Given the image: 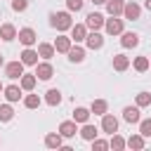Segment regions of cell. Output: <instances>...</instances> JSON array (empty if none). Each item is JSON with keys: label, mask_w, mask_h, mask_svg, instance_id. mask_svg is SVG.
Segmentation results:
<instances>
[{"label": "cell", "mask_w": 151, "mask_h": 151, "mask_svg": "<svg viewBox=\"0 0 151 151\" xmlns=\"http://www.w3.org/2000/svg\"><path fill=\"white\" fill-rule=\"evenodd\" d=\"M50 21L57 31H68L73 26V19H71L68 12H54V14H50Z\"/></svg>", "instance_id": "obj_1"}, {"label": "cell", "mask_w": 151, "mask_h": 151, "mask_svg": "<svg viewBox=\"0 0 151 151\" xmlns=\"http://www.w3.org/2000/svg\"><path fill=\"white\" fill-rule=\"evenodd\" d=\"M5 76L12 78V80L21 78V76H24V64H21V59H19V61H9V64L5 66Z\"/></svg>", "instance_id": "obj_2"}, {"label": "cell", "mask_w": 151, "mask_h": 151, "mask_svg": "<svg viewBox=\"0 0 151 151\" xmlns=\"http://www.w3.org/2000/svg\"><path fill=\"white\" fill-rule=\"evenodd\" d=\"M101 130H104L106 134L118 132V118L111 116V113H104V116H101Z\"/></svg>", "instance_id": "obj_3"}, {"label": "cell", "mask_w": 151, "mask_h": 151, "mask_svg": "<svg viewBox=\"0 0 151 151\" xmlns=\"http://www.w3.org/2000/svg\"><path fill=\"white\" fill-rule=\"evenodd\" d=\"M52 76H54V68H52V64H50V61L35 64V78H40V80H50Z\"/></svg>", "instance_id": "obj_4"}, {"label": "cell", "mask_w": 151, "mask_h": 151, "mask_svg": "<svg viewBox=\"0 0 151 151\" xmlns=\"http://www.w3.org/2000/svg\"><path fill=\"white\" fill-rule=\"evenodd\" d=\"M104 26H106V33H109V35H118V33H123V19H116V17L104 19Z\"/></svg>", "instance_id": "obj_5"}, {"label": "cell", "mask_w": 151, "mask_h": 151, "mask_svg": "<svg viewBox=\"0 0 151 151\" xmlns=\"http://www.w3.org/2000/svg\"><path fill=\"white\" fill-rule=\"evenodd\" d=\"M85 26H87V28H92V31H99V28L104 26V17H101L99 12H90V14H87V19H85Z\"/></svg>", "instance_id": "obj_6"}, {"label": "cell", "mask_w": 151, "mask_h": 151, "mask_svg": "<svg viewBox=\"0 0 151 151\" xmlns=\"http://www.w3.org/2000/svg\"><path fill=\"white\" fill-rule=\"evenodd\" d=\"M17 38H19V40H21V45H26V47L35 45V40H38V35H35V31H33V28H21Z\"/></svg>", "instance_id": "obj_7"}, {"label": "cell", "mask_w": 151, "mask_h": 151, "mask_svg": "<svg viewBox=\"0 0 151 151\" xmlns=\"http://www.w3.org/2000/svg\"><path fill=\"white\" fill-rule=\"evenodd\" d=\"M85 42H87L90 50H101V47H104V38H101V33H97V31L87 33V35H85Z\"/></svg>", "instance_id": "obj_8"}, {"label": "cell", "mask_w": 151, "mask_h": 151, "mask_svg": "<svg viewBox=\"0 0 151 151\" xmlns=\"http://www.w3.org/2000/svg\"><path fill=\"white\" fill-rule=\"evenodd\" d=\"M85 35H87V26L85 24H73L71 26V40L73 42H83Z\"/></svg>", "instance_id": "obj_9"}, {"label": "cell", "mask_w": 151, "mask_h": 151, "mask_svg": "<svg viewBox=\"0 0 151 151\" xmlns=\"http://www.w3.org/2000/svg\"><path fill=\"white\" fill-rule=\"evenodd\" d=\"M123 14H125V19L134 21V19H139V14H142V7H139L137 2H127V5L123 7Z\"/></svg>", "instance_id": "obj_10"}, {"label": "cell", "mask_w": 151, "mask_h": 151, "mask_svg": "<svg viewBox=\"0 0 151 151\" xmlns=\"http://www.w3.org/2000/svg\"><path fill=\"white\" fill-rule=\"evenodd\" d=\"M21 64H24V66H35V64H38V50L26 47V50L21 52Z\"/></svg>", "instance_id": "obj_11"}, {"label": "cell", "mask_w": 151, "mask_h": 151, "mask_svg": "<svg viewBox=\"0 0 151 151\" xmlns=\"http://www.w3.org/2000/svg\"><path fill=\"white\" fill-rule=\"evenodd\" d=\"M123 118H125L127 123H139V120H142L139 106H125V109H123Z\"/></svg>", "instance_id": "obj_12"}, {"label": "cell", "mask_w": 151, "mask_h": 151, "mask_svg": "<svg viewBox=\"0 0 151 151\" xmlns=\"http://www.w3.org/2000/svg\"><path fill=\"white\" fill-rule=\"evenodd\" d=\"M76 132H78L76 120H64V123L59 125V134H61V137H76Z\"/></svg>", "instance_id": "obj_13"}, {"label": "cell", "mask_w": 151, "mask_h": 151, "mask_svg": "<svg viewBox=\"0 0 151 151\" xmlns=\"http://www.w3.org/2000/svg\"><path fill=\"white\" fill-rule=\"evenodd\" d=\"M123 7H125V2H123V0H106V12H109L111 17L123 14Z\"/></svg>", "instance_id": "obj_14"}, {"label": "cell", "mask_w": 151, "mask_h": 151, "mask_svg": "<svg viewBox=\"0 0 151 151\" xmlns=\"http://www.w3.org/2000/svg\"><path fill=\"white\" fill-rule=\"evenodd\" d=\"M71 42H73L71 38H66V35H59V38L54 40V52H64V54H66V52L71 50Z\"/></svg>", "instance_id": "obj_15"}, {"label": "cell", "mask_w": 151, "mask_h": 151, "mask_svg": "<svg viewBox=\"0 0 151 151\" xmlns=\"http://www.w3.org/2000/svg\"><path fill=\"white\" fill-rule=\"evenodd\" d=\"M0 38L7 40V42L14 40V38H17V28H14L12 24H2V26H0Z\"/></svg>", "instance_id": "obj_16"}, {"label": "cell", "mask_w": 151, "mask_h": 151, "mask_svg": "<svg viewBox=\"0 0 151 151\" xmlns=\"http://www.w3.org/2000/svg\"><path fill=\"white\" fill-rule=\"evenodd\" d=\"M99 132H97V127L94 125H90V123H83V130H80V137L85 139V142H92L94 137H97Z\"/></svg>", "instance_id": "obj_17"}, {"label": "cell", "mask_w": 151, "mask_h": 151, "mask_svg": "<svg viewBox=\"0 0 151 151\" xmlns=\"http://www.w3.org/2000/svg\"><path fill=\"white\" fill-rule=\"evenodd\" d=\"M120 45H123V47H137V45H139V35H137V33H123Z\"/></svg>", "instance_id": "obj_18"}, {"label": "cell", "mask_w": 151, "mask_h": 151, "mask_svg": "<svg viewBox=\"0 0 151 151\" xmlns=\"http://www.w3.org/2000/svg\"><path fill=\"white\" fill-rule=\"evenodd\" d=\"M38 57H42V59H52V57H54V45H50V42H40V45H38Z\"/></svg>", "instance_id": "obj_19"}, {"label": "cell", "mask_w": 151, "mask_h": 151, "mask_svg": "<svg viewBox=\"0 0 151 151\" xmlns=\"http://www.w3.org/2000/svg\"><path fill=\"white\" fill-rule=\"evenodd\" d=\"M66 54H68V59H71L73 64H80V61L85 59V50H83V47H71Z\"/></svg>", "instance_id": "obj_20"}, {"label": "cell", "mask_w": 151, "mask_h": 151, "mask_svg": "<svg viewBox=\"0 0 151 151\" xmlns=\"http://www.w3.org/2000/svg\"><path fill=\"white\" fill-rule=\"evenodd\" d=\"M127 66H130V59L125 54H113V68L116 71H125Z\"/></svg>", "instance_id": "obj_21"}, {"label": "cell", "mask_w": 151, "mask_h": 151, "mask_svg": "<svg viewBox=\"0 0 151 151\" xmlns=\"http://www.w3.org/2000/svg\"><path fill=\"white\" fill-rule=\"evenodd\" d=\"M5 97H7V101H19V97H21V87H17V85H7V87H5Z\"/></svg>", "instance_id": "obj_22"}, {"label": "cell", "mask_w": 151, "mask_h": 151, "mask_svg": "<svg viewBox=\"0 0 151 151\" xmlns=\"http://www.w3.org/2000/svg\"><path fill=\"white\" fill-rule=\"evenodd\" d=\"M106 109H109V104H106L104 99H94V101H92V106H90V111H92L94 116H104V113H106Z\"/></svg>", "instance_id": "obj_23"}, {"label": "cell", "mask_w": 151, "mask_h": 151, "mask_svg": "<svg viewBox=\"0 0 151 151\" xmlns=\"http://www.w3.org/2000/svg\"><path fill=\"white\" fill-rule=\"evenodd\" d=\"M45 146H50V149H59V146H61V134H59V132H57V134H54V132L47 134V137H45Z\"/></svg>", "instance_id": "obj_24"}, {"label": "cell", "mask_w": 151, "mask_h": 151, "mask_svg": "<svg viewBox=\"0 0 151 151\" xmlns=\"http://www.w3.org/2000/svg\"><path fill=\"white\" fill-rule=\"evenodd\" d=\"M109 146H111L113 151H123V149H125V139H123L120 134H116V132H113V134H111V142H109Z\"/></svg>", "instance_id": "obj_25"}, {"label": "cell", "mask_w": 151, "mask_h": 151, "mask_svg": "<svg viewBox=\"0 0 151 151\" xmlns=\"http://www.w3.org/2000/svg\"><path fill=\"white\" fill-rule=\"evenodd\" d=\"M144 144H146V142H144L142 134H132V137L125 142V146H130V149H144Z\"/></svg>", "instance_id": "obj_26"}, {"label": "cell", "mask_w": 151, "mask_h": 151, "mask_svg": "<svg viewBox=\"0 0 151 151\" xmlns=\"http://www.w3.org/2000/svg\"><path fill=\"white\" fill-rule=\"evenodd\" d=\"M33 87H35V76H28V73H24V76H21V90L31 92Z\"/></svg>", "instance_id": "obj_27"}, {"label": "cell", "mask_w": 151, "mask_h": 151, "mask_svg": "<svg viewBox=\"0 0 151 151\" xmlns=\"http://www.w3.org/2000/svg\"><path fill=\"white\" fill-rule=\"evenodd\" d=\"M45 101H47L50 106H57V104L61 101V92H59V90H47V97H45Z\"/></svg>", "instance_id": "obj_28"}, {"label": "cell", "mask_w": 151, "mask_h": 151, "mask_svg": "<svg viewBox=\"0 0 151 151\" xmlns=\"http://www.w3.org/2000/svg\"><path fill=\"white\" fill-rule=\"evenodd\" d=\"M87 118H90V111H87V109L78 106V109L73 111V120H76V123H87Z\"/></svg>", "instance_id": "obj_29"}, {"label": "cell", "mask_w": 151, "mask_h": 151, "mask_svg": "<svg viewBox=\"0 0 151 151\" xmlns=\"http://www.w3.org/2000/svg\"><path fill=\"white\" fill-rule=\"evenodd\" d=\"M12 116H14L12 106H9V104H2V106H0V120L7 123V120H12Z\"/></svg>", "instance_id": "obj_30"}, {"label": "cell", "mask_w": 151, "mask_h": 151, "mask_svg": "<svg viewBox=\"0 0 151 151\" xmlns=\"http://www.w3.org/2000/svg\"><path fill=\"white\" fill-rule=\"evenodd\" d=\"M139 134L146 139V137H151V118H146V120H139Z\"/></svg>", "instance_id": "obj_31"}, {"label": "cell", "mask_w": 151, "mask_h": 151, "mask_svg": "<svg viewBox=\"0 0 151 151\" xmlns=\"http://www.w3.org/2000/svg\"><path fill=\"white\" fill-rule=\"evenodd\" d=\"M24 106H26V109H38V106H40V97H38V94H28V97L24 99Z\"/></svg>", "instance_id": "obj_32"}, {"label": "cell", "mask_w": 151, "mask_h": 151, "mask_svg": "<svg viewBox=\"0 0 151 151\" xmlns=\"http://www.w3.org/2000/svg\"><path fill=\"white\" fill-rule=\"evenodd\" d=\"M146 68H149V59H146V57H137V59H134V71L144 73Z\"/></svg>", "instance_id": "obj_33"}, {"label": "cell", "mask_w": 151, "mask_h": 151, "mask_svg": "<svg viewBox=\"0 0 151 151\" xmlns=\"http://www.w3.org/2000/svg\"><path fill=\"white\" fill-rule=\"evenodd\" d=\"M151 104V94L149 92H139L137 94V106H149Z\"/></svg>", "instance_id": "obj_34"}, {"label": "cell", "mask_w": 151, "mask_h": 151, "mask_svg": "<svg viewBox=\"0 0 151 151\" xmlns=\"http://www.w3.org/2000/svg\"><path fill=\"white\" fill-rule=\"evenodd\" d=\"M92 149H94V151H106V149H109V142L94 137V139H92Z\"/></svg>", "instance_id": "obj_35"}, {"label": "cell", "mask_w": 151, "mask_h": 151, "mask_svg": "<svg viewBox=\"0 0 151 151\" xmlns=\"http://www.w3.org/2000/svg\"><path fill=\"white\" fill-rule=\"evenodd\" d=\"M28 7V0H12V9L14 12H24Z\"/></svg>", "instance_id": "obj_36"}, {"label": "cell", "mask_w": 151, "mask_h": 151, "mask_svg": "<svg viewBox=\"0 0 151 151\" xmlns=\"http://www.w3.org/2000/svg\"><path fill=\"white\" fill-rule=\"evenodd\" d=\"M66 7L71 12H80L83 9V0H66Z\"/></svg>", "instance_id": "obj_37"}, {"label": "cell", "mask_w": 151, "mask_h": 151, "mask_svg": "<svg viewBox=\"0 0 151 151\" xmlns=\"http://www.w3.org/2000/svg\"><path fill=\"white\" fill-rule=\"evenodd\" d=\"M94 5H106V0H92Z\"/></svg>", "instance_id": "obj_38"}, {"label": "cell", "mask_w": 151, "mask_h": 151, "mask_svg": "<svg viewBox=\"0 0 151 151\" xmlns=\"http://www.w3.org/2000/svg\"><path fill=\"white\" fill-rule=\"evenodd\" d=\"M146 9H149V12H151V0H146Z\"/></svg>", "instance_id": "obj_39"}, {"label": "cell", "mask_w": 151, "mask_h": 151, "mask_svg": "<svg viewBox=\"0 0 151 151\" xmlns=\"http://www.w3.org/2000/svg\"><path fill=\"white\" fill-rule=\"evenodd\" d=\"M0 66H2V57H0Z\"/></svg>", "instance_id": "obj_40"}, {"label": "cell", "mask_w": 151, "mask_h": 151, "mask_svg": "<svg viewBox=\"0 0 151 151\" xmlns=\"http://www.w3.org/2000/svg\"><path fill=\"white\" fill-rule=\"evenodd\" d=\"M0 90H5V87H2V83H0Z\"/></svg>", "instance_id": "obj_41"}, {"label": "cell", "mask_w": 151, "mask_h": 151, "mask_svg": "<svg viewBox=\"0 0 151 151\" xmlns=\"http://www.w3.org/2000/svg\"><path fill=\"white\" fill-rule=\"evenodd\" d=\"M149 68H151V64H149Z\"/></svg>", "instance_id": "obj_42"}]
</instances>
